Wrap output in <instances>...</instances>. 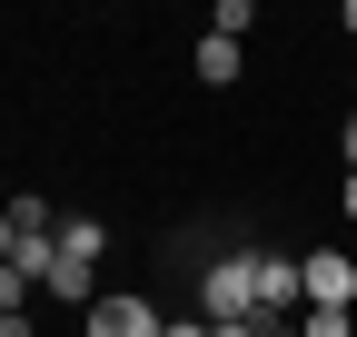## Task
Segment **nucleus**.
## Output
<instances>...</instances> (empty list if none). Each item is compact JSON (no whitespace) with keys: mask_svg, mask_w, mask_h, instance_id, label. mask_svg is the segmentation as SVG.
Listing matches in <instances>:
<instances>
[{"mask_svg":"<svg viewBox=\"0 0 357 337\" xmlns=\"http://www.w3.org/2000/svg\"><path fill=\"white\" fill-rule=\"evenodd\" d=\"M199 318H208V327L258 318V258H218V268L199 278Z\"/></svg>","mask_w":357,"mask_h":337,"instance_id":"f257e3e1","label":"nucleus"},{"mask_svg":"<svg viewBox=\"0 0 357 337\" xmlns=\"http://www.w3.org/2000/svg\"><path fill=\"white\" fill-rule=\"evenodd\" d=\"M307 268V308H357V258L347 248H318V258H298Z\"/></svg>","mask_w":357,"mask_h":337,"instance_id":"f03ea898","label":"nucleus"},{"mask_svg":"<svg viewBox=\"0 0 357 337\" xmlns=\"http://www.w3.org/2000/svg\"><path fill=\"white\" fill-rule=\"evenodd\" d=\"M0 248H60V219H50V198H10V219H0Z\"/></svg>","mask_w":357,"mask_h":337,"instance_id":"7ed1b4c3","label":"nucleus"},{"mask_svg":"<svg viewBox=\"0 0 357 337\" xmlns=\"http://www.w3.org/2000/svg\"><path fill=\"white\" fill-rule=\"evenodd\" d=\"M169 318L149 308V298H100V308H89V337H159Z\"/></svg>","mask_w":357,"mask_h":337,"instance_id":"20e7f679","label":"nucleus"},{"mask_svg":"<svg viewBox=\"0 0 357 337\" xmlns=\"http://www.w3.org/2000/svg\"><path fill=\"white\" fill-rule=\"evenodd\" d=\"M298 298H307V268L298 258H258V318L278 327V308H298Z\"/></svg>","mask_w":357,"mask_h":337,"instance_id":"39448f33","label":"nucleus"},{"mask_svg":"<svg viewBox=\"0 0 357 337\" xmlns=\"http://www.w3.org/2000/svg\"><path fill=\"white\" fill-rule=\"evenodd\" d=\"M199 79H208V90H229V79H238V40L208 30V40H199Z\"/></svg>","mask_w":357,"mask_h":337,"instance_id":"423d86ee","label":"nucleus"},{"mask_svg":"<svg viewBox=\"0 0 357 337\" xmlns=\"http://www.w3.org/2000/svg\"><path fill=\"white\" fill-rule=\"evenodd\" d=\"M100 258V219H60V268H89Z\"/></svg>","mask_w":357,"mask_h":337,"instance_id":"0eeeda50","label":"nucleus"},{"mask_svg":"<svg viewBox=\"0 0 357 337\" xmlns=\"http://www.w3.org/2000/svg\"><path fill=\"white\" fill-rule=\"evenodd\" d=\"M298 337H347V308H307V318H298Z\"/></svg>","mask_w":357,"mask_h":337,"instance_id":"6e6552de","label":"nucleus"},{"mask_svg":"<svg viewBox=\"0 0 357 337\" xmlns=\"http://www.w3.org/2000/svg\"><path fill=\"white\" fill-rule=\"evenodd\" d=\"M159 337H208V318H169V327H159Z\"/></svg>","mask_w":357,"mask_h":337,"instance_id":"1a4fd4ad","label":"nucleus"},{"mask_svg":"<svg viewBox=\"0 0 357 337\" xmlns=\"http://www.w3.org/2000/svg\"><path fill=\"white\" fill-rule=\"evenodd\" d=\"M337 208H347V219H357V168H347V189H337Z\"/></svg>","mask_w":357,"mask_h":337,"instance_id":"9d476101","label":"nucleus"},{"mask_svg":"<svg viewBox=\"0 0 357 337\" xmlns=\"http://www.w3.org/2000/svg\"><path fill=\"white\" fill-rule=\"evenodd\" d=\"M0 337H30V318H0Z\"/></svg>","mask_w":357,"mask_h":337,"instance_id":"9b49d317","label":"nucleus"},{"mask_svg":"<svg viewBox=\"0 0 357 337\" xmlns=\"http://www.w3.org/2000/svg\"><path fill=\"white\" fill-rule=\"evenodd\" d=\"M347 168H357V119H347Z\"/></svg>","mask_w":357,"mask_h":337,"instance_id":"f8f14e48","label":"nucleus"},{"mask_svg":"<svg viewBox=\"0 0 357 337\" xmlns=\"http://www.w3.org/2000/svg\"><path fill=\"white\" fill-rule=\"evenodd\" d=\"M347 30H357V0H347Z\"/></svg>","mask_w":357,"mask_h":337,"instance_id":"ddd939ff","label":"nucleus"},{"mask_svg":"<svg viewBox=\"0 0 357 337\" xmlns=\"http://www.w3.org/2000/svg\"><path fill=\"white\" fill-rule=\"evenodd\" d=\"M268 337H298V327H268Z\"/></svg>","mask_w":357,"mask_h":337,"instance_id":"4468645a","label":"nucleus"}]
</instances>
